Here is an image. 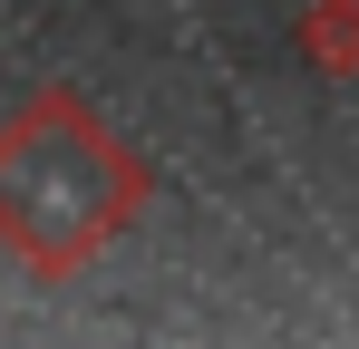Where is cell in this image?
I'll return each mask as SVG.
<instances>
[{
    "label": "cell",
    "instance_id": "obj_1",
    "mask_svg": "<svg viewBox=\"0 0 359 349\" xmlns=\"http://www.w3.org/2000/svg\"><path fill=\"white\" fill-rule=\"evenodd\" d=\"M146 204V174L78 97H29L0 126V242L29 272H78Z\"/></svg>",
    "mask_w": 359,
    "mask_h": 349
}]
</instances>
